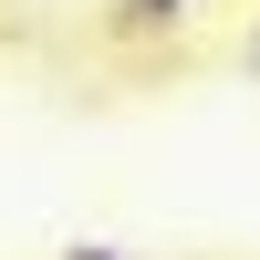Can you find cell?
Instances as JSON below:
<instances>
[{"label": "cell", "mask_w": 260, "mask_h": 260, "mask_svg": "<svg viewBox=\"0 0 260 260\" xmlns=\"http://www.w3.org/2000/svg\"><path fill=\"white\" fill-rule=\"evenodd\" d=\"M125 11H136V21H177L187 0H125Z\"/></svg>", "instance_id": "6da1fadb"}, {"label": "cell", "mask_w": 260, "mask_h": 260, "mask_svg": "<svg viewBox=\"0 0 260 260\" xmlns=\"http://www.w3.org/2000/svg\"><path fill=\"white\" fill-rule=\"evenodd\" d=\"M73 260H115V250H73Z\"/></svg>", "instance_id": "7a4b0ae2"}, {"label": "cell", "mask_w": 260, "mask_h": 260, "mask_svg": "<svg viewBox=\"0 0 260 260\" xmlns=\"http://www.w3.org/2000/svg\"><path fill=\"white\" fill-rule=\"evenodd\" d=\"M250 62H260V31H250Z\"/></svg>", "instance_id": "3957f363"}]
</instances>
